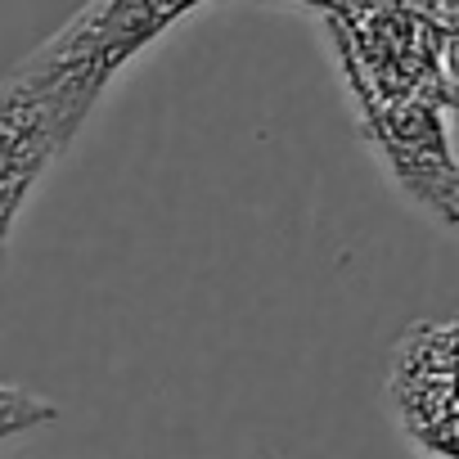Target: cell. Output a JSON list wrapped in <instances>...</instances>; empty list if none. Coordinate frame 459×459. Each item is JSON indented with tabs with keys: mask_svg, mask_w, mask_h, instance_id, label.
Returning <instances> with one entry per match:
<instances>
[{
	"mask_svg": "<svg viewBox=\"0 0 459 459\" xmlns=\"http://www.w3.org/2000/svg\"><path fill=\"white\" fill-rule=\"evenodd\" d=\"M185 14H194L189 0H86L46 46L19 64V73L73 144L113 77Z\"/></svg>",
	"mask_w": 459,
	"mask_h": 459,
	"instance_id": "cell-1",
	"label": "cell"
},
{
	"mask_svg": "<svg viewBox=\"0 0 459 459\" xmlns=\"http://www.w3.org/2000/svg\"><path fill=\"white\" fill-rule=\"evenodd\" d=\"M360 140L374 149L392 189L446 230H459V149L446 100H378L342 82Z\"/></svg>",
	"mask_w": 459,
	"mask_h": 459,
	"instance_id": "cell-2",
	"label": "cell"
},
{
	"mask_svg": "<svg viewBox=\"0 0 459 459\" xmlns=\"http://www.w3.org/2000/svg\"><path fill=\"white\" fill-rule=\"evenodd\" d=\"M387 410L423 459H459V316L410 325L387 360Z\"/></svg>",
	"mask_w": 459,
	"mask_h": 459,
	"instance_id": "cell-3",
	"label": "cell"
},
{
	"mask_svg": "<svg viewBox=\"0 0 459 459\" xmlns=\"http://www.w3.org/2000/svg\"><path fill=\"white\" fill-rule=\"evenodd\" d=\"M59 153H68V140L55 113L23 82L19 68L5 73L0 77V275H5L10 262L14 225Z\"/></svg>",
	"mask_w": 459,
	"mask_h": 459,
	"instance_id": "cell-4",
	"label": "cell"
},
{
	"mask_svg": "<svg viewBox=\"0 0 459 459\" xmlns=\"http://www.w3.org/2000/svg\"><path fill=\"white\" fill-rule=\"evenodd\" d=\"M55 419H59V405L50 396H37L28 387H14V383H0V441L23 437L32 428H46Z\"/></svg>",
	"mask_w": 459,
	"mask_h": 459,
	"instance_id": "cell-5",
	"label": "cell"
},
{
	"mask_svg": "<svg viewBox=\"0 0 459 459\" xmlns=\"http://www.w3.org/2000/svg\"><path fill=\"white\" fill-rule=\"evenodd\" d=\"M432 19L441 32V73L450 91V113H459V0H432Z\"/></svg>",
	"mask_w": 459,
	"mask_h": 459,
	"instance_id": "cell-6",
	"label": "cell"
},
{
	"mask_svg": "<svg viewBox=\"0 0 459 459\" xmlns=\"http://www.w3.org/2000/svg\"><path fill=\"white\" fill-rule=\"evenodd\" d=\"M450 131H455V149H459V113H450Z\"/></svg>",
	"mask_w": 459,
	"mask_h": 459,
	"instance_id": "cell-7",
	"label": "cell"
},
{
	"mask_svg": "<svg viewBox=\"0 0 459 459\" xmlns=\"http://www.w3.org/2000/svg\"><path fill=\"white\" fill-rule=\"evenodd\" d=\"M189 5H194V10H198V5H207V0H189Z\"/></svg>",
	"mask_w": 459,
	"mask_h": 459,
	"instance_id": "cell-8",
	"label": "cell"
}]
</instances>
